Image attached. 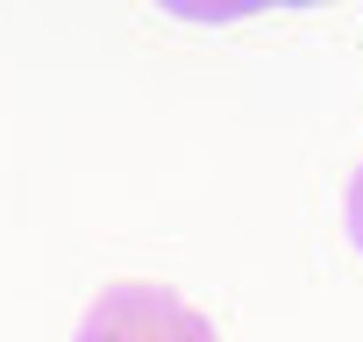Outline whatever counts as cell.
Returning <instances> with one entry per match:
<instances>
[{"label":"cell","instance_id":"cell-1","mask_svg":"<svg viewBox=\"0 0 363 342\" xmlns=\"http://www.w3.org/2000/svg\"><path fill=\"white\" fill-rule=\"evenodd\" d=\"M79 342H214V321L171 285H107L86 307Z\"/></svg>","mask_w":363,"mask_h":342},{"label":"cell","instance_id":"cell-2","mask_svg":"<svg viewBox=\"0 0 363 342\" xmlns=\"http://www.w3.org/2000/svg\"><path fill=\"white\" fill-rule=\"evenodd\" d=\"M349 236L363 250V164H356V179H349Z\"/></svg>","mask_w":363,"mask_h":342}]
</instances>
